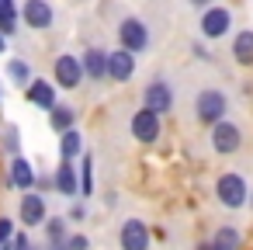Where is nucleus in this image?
<instances>
[{
    "mask_svg": "<svg viewBox=\"0 0 253 250\" xmlns=\"http://www.w3.org/2000/svg\"><path fill=\"white\" fill-rule=\"evenodd\" d=\"M194 111H198V118L205 122V125H218V122H225V111H229V101H225V94L222 91H201L198 94V101H194Z\"/></svg>",
    "mask_w": 253,
    "mask_h": 250,
    "instance_id": "1",
    "label": "nucleus"
},
{
    "mask_svg": "<svg viewBox=\"0 0 253 250\" xmlns=\"http://www.w3.org/2000/svg\"><path fill=\"white\" fill-rule=\"evenodd\" d=\"M215 195H218V201L225 205V208H243L246 205V181L239 177V174H222L218 181H215Z\"/></svg>",
    "mask_w": 253,
    "mask_h": 250,
    "instance_id": "2",
    "label": "nucleus"
},
{
    "mask_svg": "<svg viewBox=\"0 0 253 250\" xmlns=\"http://www.w3.org/2000/svg\"><path fill=\"white\" fill-rule=\"evenodd\" d=\"M118 39H122V49L132 52V56L149 46V32H146V25H142L139 18H125L122 28H118Z\"/></svg>",
    "mask_w": 253,
    "mask_h": 250,
    "instance_id": "3",
    "label": "nucleus"
},
{
    "mask_svg": "<svg viewBox=\"0 0 253 250\" xmlns=\"http://www.w3.org/2000/svg\"><path fill=\"white\" fill-rule=\"evenodd\" d=\"M118 240H122V250H149V226L142 219H125Z\"/></svg>",
    "mask_w": 253,
    "mask_h": 250,
    "instance_id": "4",
    "label": "nucleus"
},
{
    "mask_svg": "<svg viewBox=\"0 0 253 250\" xmlns=\"http://www.w3.org/2000/svg\"><path fill=\"white\" fill-rule=\"evenodd\" d=\"M229 28H232V14L225 7H208L201 14V35L205 39H222Z\"/></svg>",
    "mask_w": 253,
    "mask_h": 250,
    "instance_id": "5",
    "label": "nucleus"
},
{
    "mask_svg": "<svg viewBox=\"0 0 253 250\" xmlns=\"http://www.w3.org/2000/svg\"><path fill=\"white\" fill-rule=\"evenodd\" d=\"M84 77H87V73H84V63H80L77 56H59V59H56V84H59V87L73 91V87H80Z\"/></svg>",
    "mask_w": 253,
    "mask_h": 250,
    "instance_id": "6",
    "label": "nucleus"
},
{
    "mask_svg": "<svg viewBox=\"0 0 253 250\" xmlns=\"http://www.w3.org/2000/svg\"><path fill=\"white\" fill-rule=\"evenodd\" d=\"M142 108H149L153 115H167L170 108H173V91H170V84L167 80H153L149 87H146V104Z\"/></svg>",
    "mask_w": 253,
    "mask_h": 250,
    "instance_id": "7",
    "label": "nucleus"
},
{
    "mask_svg": "<svg viewBox=\"0 0 253 250\" xmlns=\"http://www.w3.org/2000/svg\"><path fill=\"white\" fill-rule=\"evenodd\" d=\"M239 143H243V132H239L232 122H218V125L211 129V150H215V153H236Z\"/></svg>",
    "mask_w": 253,
    "mask_h": 250,
    "instance_id": "8",
    "label": "nucleus"
},
{
    "mask_svg": "<svg viewBox=\"0 0 253 250\" xmlns=\"http://www.w3.org/2000/svg\"><path fill=\"white\" fill-rule=\"evenodd\" d=\"M132 136H135L139 143H153V139L160 136V115H153L149 108H139V111L132 115Z\"/></svg>",
    "mask_w": 253,
    "mask_h": 250,
    "instance_id": "9",
    "label": "nucleus"
},
{
    "mask_svg": "<svg viewBox=\"0 0 253 250\" xmlns=\"http://www.w3.org/2000/svg\"><path fill=\"white\" fill-rule=\"evenodd\" d=\"M21 222L25 226H45V198L35 191L21 195Z\"/></svg>",
    "mask_w": 253,
    "mask_h": 250,
    "instance_id": "10",
    "label": "nucleus"
},
{
    "mask_svg": "<svg viewBox=\"0 0 253 250\" xmlns=\"http://www.w3.org/2000/svg\"><path fill=\"white\" fill-rule=\"evenodd\" d=\"M135 73V56L132 52H125V49H115V52H108V77L111 80H128Z\"/></svg>",
    "mask_w": 253,
    "mask_h": 250,
    "instance_id": "11",
    "label": "nucleus"
},
{
    "mask_svg": "<svg viewBox=\"0 0 253 250\" xmlns=\"http://www.w3.org/2000/svg\"><path fill=\"white\" fill-rule=\"evenodd\" d=\"M21 18H25L28 28H49L52 25V7L45 4V0H25Z\"/></svg>",
    "mask_w": 253,
    "mask_h": 250,
    "instance_id": "12",
    "label": "nucleus"
},
{
    "mask_svg": "<svg viewBox=\"0 0 253 250\" xmlns=\"http://www.w3.org/2000/svg\"><path fill=\"white\" fill-rule=\"evenodd\" d=\"M52 184H56V191L59 195H66V198H73V195H80V181H77V170H73V163H59L56 167V177H52Z\"/></svg>",
    "mask_w": 253,
    "mask_h": 250,
    "instance_id": "13",
    "label": "nucleus"
},
{
    "mask_svg": "<svg viewBox=\"0 0 253 250\" xmlns=\"http://www.w3.org/2000/svg\"><path fill=\"white\" fill-rule=\"evenodd\" d=\"M80 63H84V73H87L90 80H104V77H108V52L87 49V52L80 56Z\"/></svg>",
    "mask_w": 253,
    "mask_h": 250,
    "instance_id": "14",
    "label": "nucleus"
},
{
    "mask_svg": "<svg viewBox=\"0 0 253 250\" xmlns=\"http://www.w3.org/2000/svg\"><path fill=\"white\" fill-rule=\"evenodd\" d=\"M28 101L39 104V108H45V111H52L56 108V87L49 80H32L28 84Z\"/></svg>",
    "mask_w": 253,
    "mask_h": 250,
    "instance_id": "15",
    "label": "nucleus"
},
{
    "mask_svg": "<svg viewBox=\"0 0 253 250\" xmlns=\"http://www.w3.org/2000/svg\"><path fill=\"white\" fill-rule=\"evenodd\" d=\"M11 184L21 188V191H32L35 188V170H32V163L25 156H14V163H11Z\"/></svg>",
    "mask_w": 253,
    "mask_h": 250,
    "instance_id": "16",
    "label": "nucleus"
},
{
    "mask_svg": "<svg viewBox=\"0 0 253 250\" xmlns=\"http://www.w3.org/2000/svg\"><path fill=\"white\" fill-rule=\"evenodd\" d=\"M80 153H84V136H80L77 129L63 132V136H59V156H63L66 163H73V160H77Z\"/></svg>",
    "mask_w": 253,
    "mask_h": 250,
    "instance_id": "17",
    "label": "nucleus"
},
{
    "mask_svg": "<svg viewBox=\"0 0 253 250\" xmlns=\"http://www.w3.org/2000/svg\"><path fill=\"white\" fill-rule=\"evenodd\" d=\"M239 243H243V236H239V229H232V226H218L215 236H211V247H215V250H239Z\"/></svg>",
    "mask_w": 253,
    "mask_h": 250,
    "instance_id": "18",
    "label": "nucleus"
},
{
    "mask_svg": "<svg viewBox=\"0 0 253 250\" xmlns=\"http://www.w3.org/2000/svg\"><path fill=\"white\" fill-rule=\"evenodd\" d=\"M18 14L21 11L14 7V0H0V35H4V39L18 28Z\"/></svg>",
    "mask_w": 253,
    "mask_h": 250,
    "instance_id": "19",
    "label": "nucleus"
},
{
    "mask_svg": "<svg viewBox=\"0 0 253 250\" xmlns=\"http://www.w3.org/2000/svg\"><path fill=\"white\" fill-rule=\"evenodd\" d=\"M49 122H52V129L63 136V132H70V129H73L77 115H73V108H66V104H56V108L49 111Z\"/></svg>",
    "mask_w": 253,
    "mask_h": 250,
    "instance_id": "20",
    "label": "nucleus"
},
{
    "mask_svg": "<svg viewBox=\"0 0 253 250\" xmlns=\"http://www.w3.org/2000/svg\"><path fill=\"white\" fill-rule=\"evenodd\" d=\"M232 56L239 59V63H253V32H239L236 39H232Z\"/></svg>",
    "mask_w": 253,
    "mask_h": 250,
    "instance_id": "21",
    "label": "nucleus"
},
{
    "mask_svg": "<svg viewBox=\"0 0 253 250\" xmlns=\"http://www.w3.org/2000/svg\"><path fill=\"white\" fill-rule=\"evenodd\" d=\"M7 73H11V80L14 84H32V66L25 63V59H11V66H7Z\"/></svg>",
    "mask_w": 253,
    "mask_h": 250,
    "instance_id": "22",
    "label": "nucleus"
},
{
    "mask_svg": "<svg viewBox=\"0 0 253 250\" xmlns=\"http://www.w3.org/2000/svg\"><path fill=\"white\" fill-rule=\"evenodd\" d=\"M94 188V160L90 153H84V163H80V195H90Z\"/></svg>",
    "mask_w": 253,
    "mask_h": 250,
    "instance_id": "23",
    "label": "nucleus"
},
{
    "mask_svg": "<svg viewBox=\"0 0 253 250\" xmlns=\"http://www.w3.org/2000/svg\"><path fill=\"white\" fill-rule=\"evenodd\" d=\"M45 236H49V243H63L66 240V219H45Z\"/></svg>",
    "mask_w": 253,
    "mask_h": 250,
    "instance_id": "24",
    "label": "nucleus"
},
{
    "mask_svg": "<svg viewBox=\"0 0 253 250\" xmlns=\"http://www.w3.org/2000/svg\"><path fill=\"white\" fill-rule=\"evenodd\" d=\"M11 240H14V222L0 219V243H11Z\"/></svg>",
    "mask_w": 253,
    "mask_h": 250,
    "instance_id": "25",
    "label": "nucleus"
},
{
    "mask_svg": "<svg viewBox=\"0 0 253 250\" xmlns=\"http://www.w3.org/2000/svg\"><path fill=\"white\" fill-rule=\"evenodd\" d=\"M66 250H87V236H80V233L70 236V240H66Z\"/></svg>",
    "mask_w": 253,
    "mask_h": 250,
    "instance_id": "26",
    "label": "nucleus"
},
{
    "mask_svg": "<svg viewBox=\"0 0 253 250\" xmlns=\"http://www.w3.org/2000/svg\"><path fill=\"white\" fill-rule=\"evenodd\" d=\"M11 243H14V250H32V243H28V236H25V233H21V236H14Z\"/></svg>",
    "mask_w": 253,
    "mask_h": 250,
    "instance_id": "27",
    "label": "nucleus"
},
{
    "mask_svg": "<svg viewBox=\"0 0 253 250\" xmlns=\"http://www.w3.org/2000/svg\"><path fill=\"white\" fill-rule=\"evenodd\" d=\"M84 215H87V208H84V205H73V208H70V219H77V222H80Z\"/></svg>",
    "mask_w": 253,
    "mask_h": 250,
    "instance_id": "28",
    "label": "nucleus"
},
{
    "mask_svg": "<svg viewBox=\"0 0 253 250\" xmlns=\"http://www.w3.org/2000/svg\"><path fill=\"white\" fill-rule=\"evenodd\" d=\"M7 150H18V129L7 132Z\"/></svg>",
    "mask_w": 253,
    "mask_h": 250,
    "instance_id": "29",
    "label": "nucleus"
},
{
    "mask_svg": "<svg viewBox=\"0 0 253 250\" xmlns=\"http://www.w3.org/2000/svg\"><path fill=\"white\" fill-rule=\"evenodd\" d=\"M191 4H194V7H205V11H208V4H211V0H191Z\"/></svg>",
    "mask_w": 253,
    "mask_h": 250,
    "instance_id": "30",
    "label": "nucleus"
},
{
    "mask_svg": "<svg viewBox=\"0 0 253 250\" xmlns=\"http://www.w3.org/2000/svg\"><path fill=\"white\" fill-rule=\"evenodd\" d=\"M4 49H7V39H4V35H0V56H4Z\"/></svg>",
    "mask_w": 253,
    "mask_h": 250,
    "instance_id": "31",
    "label": "nucleus"
},
{
    "mask_svg": "<svg viewBox=\"0 0 253 250\" xmlns=\"http://www.w3.org/2000/svg\"><path fill=\"white\" fill-rule=\"evenodd\" d=\"M198 250H215V247L211 243H198Z\"/></svg>",
    "mask_w": 253,
    "mask_h": 250,
    "instance_id": "32",
    "label": "nucleus"
},
{
    "mask_svg": "<svg viewBox=\"0 0 253 250\" xmlns=\"http://www.w3.org/2000/svg\"><path fill=\"white\" fill-rule=\"evenodd\" d=\"M0 250H14V243H0Z\"/></svg>",
    "mask_w": 253,
    "mask_h": 250,
    "instance_id": "33",
    "label": "nucleus"
},
{
    "mask_svg": "<svg viewBox=\"0 0 253 250\" xmlns=\"http://www.w3.org/2000/svg\"><path fill=\"white\" fill-rule=\"evenodd\" d=\"M0 101H4V94H0Z\"/></svg>",
    "mask_w": 253,
    "mask_h": 250,
    "instance_id": "34",
    "label": "nucleus"
},
{
    "mask_svg": "<svg viewBox=\"0 0 253 250\" xmlns=\"http://www.w3.org/2000/svg\"><path fill=\"white\" fill-rule=\"evenodd\" d=\"M32 250H35V247H32Z\"/></svg>",
    "mask_w": 253,
    "mask_h": 250,
    "instance_id": "35",
    "label": "nucleus"
},
{
    "mask_svg": "<svg viewBox=\"0 0 253 250\" xmlns=\"http://www.w3.org/2000/svg\"><path fill=\"white\" fill-rule=\"evenodd\" d=\"M250 198H253V195H250Z\"/></svg>",
    "mask_w": 253,
    "mask_h": 250,
    "instance_id": "36",
    "label": "nucleus"
}]
</instances>
